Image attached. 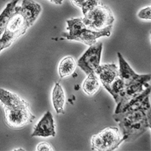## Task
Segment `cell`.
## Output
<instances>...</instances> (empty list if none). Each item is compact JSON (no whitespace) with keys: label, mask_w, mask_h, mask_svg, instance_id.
Listing matches in <instances>:
<instances>
[{"label":"cell","mask_w":151,"mask_h":151,"mask_svg":"<svg viewBox=\"0 0 151 151\" xmlns=\"http://www.w3.org/2000/svg\"><path fill=\"white\" fill-rule=\"evenodd\" d=\"M119 127L122 130L124 141L130 142L135 141L148 130V128H150V121L148 118H145L136 122L119 125Z\"/></svg>","instance_id":"6"},{"label":"cell","mask_w":151,"mask_h":151,"mask_svg":"<svg viewBox=\"0 0 151 151\" xmlns=\"http://www.w3.org/2000/svg\"><path fill=\"white\" fill-rule=\"evenodd\" d=\"M18 1L19 0H12L8 3L0 14V38L4 33L7 23L15 12V8Z\"/></svg>","instance_id":"15"},{"label":"cell","mask_w":151,"mask_h":151,"mask_svg":"<svg viewBox=\"0 0 151 151\" xmlns=\"http://www.w3.org/2000/svg\"><path fill=\"white\" fill-rule=\"evenodd\" d=\"M104 87L112 95L116 104H118L119 103L121 99L123 98L124 90L126 87V85L121 79V78L119 76L117 77L112 83L109 85L104 86Z\"/></svg>","instance_id":"13"},{"label":"cell","mask_w":151,"mask_h":151,"mask_svg":"<svg viewBox=\"0 0 151 151\" xmlns=\"http://www.w3.org/2000/svg\"><path fill=\"white\" fill-rule=\"evenodd\" d=\"M52 104L57 114L64 113V106L65 104V94L60 83L56 82L54 87L52 95Z\"/></svg>","instance_id":"14"},{"label":"cell","mask_w":151,"mask_h":151,"mask_svg":"<svg viewBox=\"0 0 151 151\" xmlns=\"http://www.w3.org/2000/svg\"><path fill=\"white\" fill-rule=\"evenodd\" d=\"M82 18L84 25L94 31H100L112 25L114 17L109 8L101 3L89 10Z\"/></svg>","instance_id":"2"},{"label":"cell","mask_w":151,"mask_h":151,"mask_svg":"<svg viewBox=\"0 0 151 151\" xmlns=\"http://www.w3.org/2000/svg\"><path fill=\"white\" fill-rule=\"evenodd\" d=\"M103 43L96 42L90 46V48L86 51L78 61V66L88 75L93 73L100 65Z\"/></svg>","instance_id":"4"},{"label":"cell","mask_w":151,"mask_h":151,"mask_svg":"<svg viewBox=\"0 0 151 151\" xmlns=\"http://www.w3.org/2000/svg\"><path fill=\"white\" fill-rule=\"evenodd\" d=\"M48 1H50V2L56 5H61L63 2V0H48Z\"/></svg>","instance_id":"22"},{"label":"cell","mask_w":151,"mask_h":151,"mask_svg":"<svg viewBox=\"0 0 151 151\" xmlns=\"http://www.w3.org/2000/svg\"><path fill=\"white\" fill-rule=\"evenodd\" d=\"M150 80V74L141 75V76L138 79L126 86L125 90H124L123 98L121 99L119 103L117 104L116 109L121 108L123 105H125L130 99L140 95L145 89L149 87L150 85L148 83V82H149Z\"/></svg>","instance_id":"5"},{"label":"cell","mask_w":151,"mask_h":151,"mask_svg":"<svg viewBox=\"0 0 151 151\" xmlns=\"http://www.w3.org/2000/svg\"><path fill=\"white\" fill-rule=\"evenodd\" d=\"M15 10L23 16L31 27L40 15L42 7L33 0H23L21 5H16Z\"/></svg>","instance_id":"8"},{"label":"cell","mask_w":151,"mask_h":151,"mask_svg":"<svg viewBox=\"0 0 151 151\" xmlns=\"http://www.w3.org/2000/svg\"><path fill=\"white\" fill-rule=\"evenodd\" d=\"M70 1L74 6L81 8L83 15L96 5L101 3L100 0H70Z\"/></svg>","instance_id":"18"},{"label":"cell","mask_w":151,"mask_h":151,"mask_svg":"<svg viewBox=\"0 0 151 151\" xmlns=\"http://www.w3.org/2000/svg\"><path fill=\"white\" fill-rule=\"evenodd\" d=\"M83 83V90L89 96L94 95L100 88L98 78L95 72L90 73Z\"/></svg>","instance_id":"17"},{"label":"cell","mask_w":151,"mask_h":151,"mask_svg":"<svg viewBox=\"0 0 151 151\" xmlns=\"http://www.w3.org/2000/svg\"><path fill=\"white\" fill-rule=\"evenodd\" d=\"M0 102L4 109L5 122L9 127L22 128L35 119L28 102L17 94L0 88Z\"/></svg>","instance_id":"1"},{"label":"cell","mask_w":151,"mask_h":151,"mask_svg":"<svg viewBox=\"0 0 151 151\" xmlns=\"http://www.w3.org/2000/svg\"><path fill=\"white\" fill-rule=\"evenodd\" d=\"M15 39L14 38L10 36L9 35H8L6 33H4L3 34L1 37L0 38V52L1 51L5 49V48H7L11 45L13 44V42L15 41Z\"/></svg>","instance_id":"19"},{"label":"cell","mask_w":151,"mask_h":151,"mask_svg":"<svg viewBox=\"0 0 151 151\" xmlns=\"http://www.w3.org/2000/svg\"><path fill=\"white\" fill-rule=\"evenodd\" d=\"M55 135V125L53 116L50 111H48L45 113L41 119L35 126L31 137H54Z\"/></svg>","instance_id":"9"},{"label":"cell","mask_w":151,"mask_h":151,"mask_svg":"<svg viewBox=\"0 0 151 151\" xmlns=\"http://www.w3.org/2000/svg\"><path fill=\"white\" fill-rule=\"evenodd\" d=\"M37 150L38 151H52L55 150L53 147L47 142H41L37 146Z\"/></svg>","instance_id":"21"},{"label":"cell","mask_w":151,"mask_h":151,"mask_svg":"<svg viewBox=\"0 0 151 151\" xmlns=\"http://www.w3.org/2000/svg\"><path fill=\"white\" fill-rule=\"evenodd\" d=\"M76 63L72 56H67L63 59L58 67V73L60 77L63 78L73 74L76 68Z\"/></svg>","instance_id":"16"},{"label":"cell","mask_w":151,"mask_h":151,"mask_svg":"<svg viewBox=\"0 0 151 151\" xmlns=\"http://www.w3.org/2000/svg\"><path fill=\"white\" fill-rule=\"evenodd\" d=\"M112 25L107 27L100 31H94L88 28L86 25L78 32L74 37H72V40L82 42L84 44L91 46L97 42V39L102 37H109L111 35Z\"/></svg>","instance_id":"7"},{"label":"cell","mask_w":151,"mask_h":151,"mask_svg":"<svg viewBox=\"0 0 151 151\" xmlns=\"http://www.w3.org/2000/svg\"><path fill=\"white\" fill-rule=\"evenodd\" d=\"M29 27H30L23 16L15 10L7 23L4 33H7L17 40L18 38L23 35Z\"/></svg>","instance_id":"10"},{"label":"cell","mask_w":151,"mask_h":151,"mask_svg":"<svg viewBox=\"0 0 151 151\" xmlns=\"http://www.w3.org/2000/svg\"><path fill=\"white\" fill-rule=\"evenodd\" d=\"M138 17L141 19H146L150 20L151 19V7H147L144 9H142L137 14Z\"/></svg>","instance_id":"20"},{"label":"cell","mask_w":151,"mask_h":151,"mask_svg":"<svg viewBox=\"0 0 151 151\" xmlns=\"http://www.w3.org/2000/svg\"><path fill=\"white\" fill-rule=\"evenodd\" d=\"M124 141L117 127H109L99 133L94 134L91 139V149L98 151H112L119 147Z\"/></svg>","instance_id":"3"},{"label":"cell","mask_w":151,"mask_h":151,"mask_svg":"<svg viewBox=\"0 0 151 151\" xmlns=\"http://www.w3.org/2000/svg\"><path fill=\"white\" fill-rule=\"evenodd\" d=\"M119 63V76L121 78L126 86L133 82L141 76V75L136 74L133 70L131 68L123 56L120 52L117 53Z\"/></svg>","instance_id":"12"},{"label":"cell","mask_w":151,"mask_h":151,"mask_svg":"<svg viewBox=\"0 0 151 151\" xmlns=\"http://www.w3.org/2000/svg\"><path fill=\"white\" fill-rule=\"evenodd\" d=\"M94 72L98 76L103 86L110 84L119 76V70L115 64L99 65Z\"/></svg>","instance_id":"11"}]
</instances>
